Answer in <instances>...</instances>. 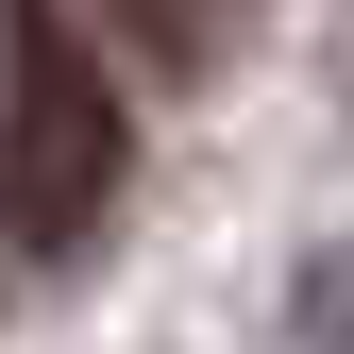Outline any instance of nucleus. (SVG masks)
<instances>
[{"mask_svg": "<svg viewBox=\"0 0 354 354\" xmlns=\"http://www.w3.org/2000/svg\"><path fill=\"white\" fill-rule=\"evenodd\" d=\"M102 34H118L136 68H169V84H186V68L219 51V0H102Z\"/></svg>", "mask_w": 354, "mask_h": 354, "instance_id": "obj_2", "label": "nucleus"}, {"mask_svg": "<svg viewBox=\"0 0 354 354\" xmlns=\"http://www.w3.org/2000/svg\"><path fill=\"white\" fill-rule=\"evenodd\" d=\"M0 68H17V136H0V219H17V253H84L118 203V84L102 51L68 34V0H0Z\"/></svg>", "mask_w": 354, "mask_h": 354, "instance_id": "obj_1", "label": "nucleus"}]
</instances>
